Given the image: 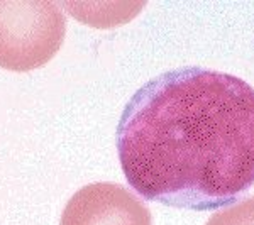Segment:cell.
<instances>
[{"mask_svg":"<svg viewBox=\"0 0 254 225\" xmlns=\"http://www.w3.org/2000/svg\"><path fill=\"white\" fill-rule=\"evenodd\" d=\"M117 151L146 200L195 212L231 205L254 185V88L214 69H170L127 102Z\"/></svg>","mask_w":254,"mask_h":225,"instance_id":"1","label":"cell"},{"mask_svg":"<svg viewBox=\"0 0 254 225\" xmlns=\"http://www.w3.org/2000/svg\"><path fill=\"white\" fill-rule=\"evenodd\" d=\"M66 19L48 0L0 2V68L32 71L48 63L63 44Z\"/></svg>","mask_w":254,"mask_h":225,"instance_id":"2","label":"cell"},{"mask_svg":"<svg viewBox=\"0 0 254 225\" xmlns=\"http://www.w3.org/2000/svg\"><path fill=\"white\" fill-rule=\"evenodd\" d=\"M207 225H254V196L217 212Z\"/></svg>","mask_w":254,"mask_h":225,"instance_id":"4","label":"cell"},{"mask_svg":"<svg viewBox=\"0 0 254 225\" xmlns=\"http://www.w3.org/2000/svg\"><path fill=\"white\" fill-rule=\"evenodd\" d=\"M60 225H153L136 195L117 183H92L69 198Z\"/></svg>","mask_w":254,"mask_h":225,"instance_id":"3","label":"cell"}]
</instances>
